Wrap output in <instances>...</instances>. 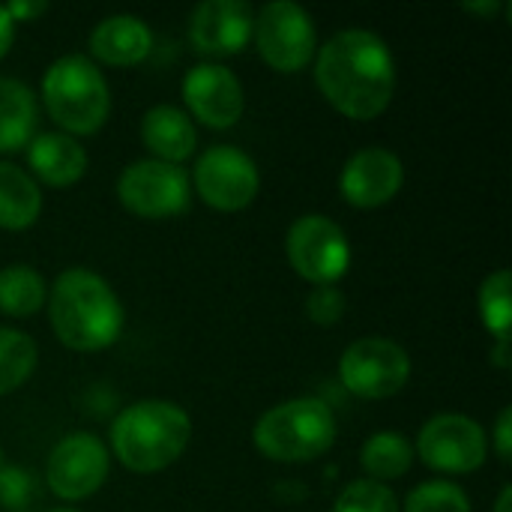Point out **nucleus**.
I'll return each mask as SVG.
<instances>
[{"instance_id": "20", "label": "nucleus", "mask_w": 512, "mask_h": 512, "mask_svg": "<svg viewBox=\"0 0 512 512\" xmlns=\"http://www.w3.org/2000/svg\"><path fill=\"white\" fill-rule=\"evenodd\" d=\"M42 192L39 183L18 165L0 162V228L24 231L39 219Z\"/></svg>"}, {"instance_id": "12", "label": "nucleus", "mask_w": 512, "mask_h": 512, "mask_svg": "<svg viewBox=\"0 0 512 512\" xmlns=\"http://www.w3.org/2000/svg\"><path fill=\"white\" fill-rule=\"evenodd\" d=\"M108 450L90 432L66 435L48 456L45 480L60 501H84L108 480Z\"/></svg>"}, {"instance_id": "14", "label": "nucleus", "mask_w": 512, "mask_h": 512, "mask_svg": "<svg viewBox=\"0 0 512 512\" xmlns=\"http://www.w3.org/2000/svg\"><path fill=\"white\" fill-rule=\"evenodd\" d=\"M402 183V159L387 147H366L345 162L339 174V195L360 210H375L393 201L402 192Z\"/></svg>"}, {"instance_id": "1", "label": "nucleus", "mask_w": 512, "mask_h": 512, "mask_svg": "<svg viewBox=\"0 0 512 512\" xmlns=\"http://www.w3.org/2000/svg\"><path fill=\"white\" fill-rule=\"evenodd\" d=\"M315 81L324 99L351 120L381 117L396 93V60L372 30H339L315 60Z\"/></svg>"}, {"instance_id": "3", "label": "nucleus", "mask_w": 512, "mask_h": 512, "mask_svg": "<svg viewBox=\"0 0 512 512\" xmlns=\"http://www.w3.org/2000/svg\"><path fill=\"white\" fill-rule=\"evenodd\" d=\"M189 414L165 399H141L111 423V450L132 474H156L171 468L189 447Z\"/></svg>"}, {"instance_id": "7", "label": "nucleus", "mask_w": 512, "mask_h": 512, "mask_svg": "<svg viewBox=\"0 0 512 512\" xmlns=\"http://www.w3.org/2000/svg\"><path fill=\"white\" fill-rule=\"evenodd\" d=\"M252 36L264 63L282 75L306 69L318 51V30L312 15L291 0H273L261 6Z\"/></svg>"}, {"instance_id": "25", "label": "nucleus", "mask_w": 512, "mask_h": 512, "mask_svg": "<svg viewBox=\"0 0 512 512\" xmlns=\"http://www.w3.org/2000/svg\"><path fill=\"white\" fill-rule=\"evenodd\" d=\"M405 512H471V498L450 480H429L408 492Z\"/></svg>"}, {"instance_id": "24", "label": "nucleus", "mask_w": 512, "mask_h": 512, "mask_svg": "<svg viewBox=\"0 0 512 512\" xmlns=\"http://www.w3.org/2000/svg\"><path fill=\"white\" fill-rule=\"evenodd\" d=\"M512 276L510 270H498L492 276L483 279L480 285V297H477V306H480V321L483 327L498 339V342H510V318H512Z\"/></svg>"}, {"instance_id": "6", "label": "nucleus", "mask_w": 512, "mask_h": 512, "mask_svg": "<svg viewBox=\"0 0 512 512\" xmlns=\"http://www.w3.org/2000/svg\"><path fill=\"white\" fill-rule=\"evenodd\" d=\"M411 378L408 351L384 336H366L348 345L339 357V381L357 399H390Z\"/></svg>"}, {"instance_id": "23", "label": "nucleus", "mask_w": 512, "mask_h": 512, "mask_svg": "<svg viewBox=\"0 0 512 512\" xmlns=\"http://www.w3.org/2000/svg\"><path fill=\"white\" fill-rule=\"evenodd\" d=\"M39 360L36 342L12 327H0V396L27 384Z\"/></svg>"}, {"instance_id": "15", "label": "nucleus", "mask_w": 512, "mask_h": 512, "mask_svg": "<svg viewBox=\"0 0 512 512\" xmlns=\"http://www.w3.org/2000/svg\"><path fill=\"white\" fill-rule=\"evenodd\" d=\"M255 12L243 0H204L189 15V42L198 54H240L252 39Z\"/></svg>"}, {"instance_id": "2", "label": "nucleus", "mask_w": 512, "mask_h": 512, "mask_svg": "<svg viewBox=\"0 0 512 512\" xmlns=\"http://www.w3.org/2000/svg\"><path fill=\"white\" fill-rule=\"evenodd\" d=\"M48 321L54 336L81 354L111 348L126 324V312L114 288L93 270H63L48 291Z\"/></svg>"}, {"instance_id": "19", "label": "nucleus", "mask_w": 512, "mask_h": 512, "mask_svg": "<svg viewBox=\"0 0 512 512\" xmlns=\"http://www.w3.org/2000/svg\"><path fill=\"white\" fill-rule=\"evenodd\" d=\"M39 105L18 78H0V153H18L33 141Z\"/></svg>"}, {"instance_id": "31", "label": "nucleus", "mask_w": 512, "mask_h": 512, "mask_svg": "<svg viewBox=\"0 0 512 512\" xmlns=\"http://www.w3.org/2000/svg\"><path fill=\"white\" fill-rule=\"evenodd\" d=\"M12 42H15V21L9 18L6 6H0V60L9 54Z\"/></svg>"}, {"instance_id": "9", "label": "nucleus", "mask_w": 512, "mask_h": 512, "mask_svg": "<svg viewBox=\"0 0 512 512\" xmlns=\"http://www.w3.org/2000/svg\"><path fill=\"white\" fill-rule=\"evenodd\" d=\"M117 198L129 213L141 219H171L189 210L192 183L180 165L138 159L120 174Z\"/></svg>"}, {"instance_id": "8", "label": "nucleus", "mask_w": 512, "mask_h": 512, "mask_svg": "<svg viewBox=\"0 0 512 512\" xmlns=\"http://www.w3.org/2000/svg\"><path fill=\"white\" fill-rule=\"evenodd\" d=\"M285 252L294 273L312 282L315 288L336 285L351 267L348 234L321 213H306L288 228Z\"/></svg>"}, {"instance_id": "33", "label": "nucleus", "mask_w": 512, "mask_h": 512, "mask_svg": "<svg viewBox=\"0 0 512 512\" xmlns=\"http://www.w3.org/2000/svg\"><path fill=\"white\" fill-rule=\"evenodd\" d=\"M501 0H489V3H465L468 12H480V15H498L501 12Z\"/></svg>"}, {"instance_id": "13", "label": "nucleus", "mask_w": 512, "mask_h": 512, "mask_svg": "<svg viewBox=\"0 0 512 512\" xmlns=\"http://www.w3.org/2000/svg\"><path fill=\"white\" fill-rule=\"evenodd\" d=\"M183 99L195 120L210 129H231L246 108L240 78L219 63H198L183 78Z\"/></svg>"}, {"instance_id": "32", "label": "nucleus", "mask_w": 512, "mask_h": 512, "mask_svg": "<svg viewBox=\"0 0 512 512\" xmlns=\"http://www.w3.org/2000/svg\"><path fill=\"white\" fill-rule=\"evenodd\" d=\"M492 363H495L498 369H510V342H498V345H495Z\"/></svg>"}, {"instance_id": "4", "label": "nucleus", "mask_w": 512, "mask_h": 512, "mask_svg": "<svg viewBox=\"0 0 512 512\" xmlns=\"http://www.w3.org/2000/svg\"><path fill=\"white\" fill-rule=\"evenodd\" d=\"M42 99L63 135H93L111 114L108 81L99 66L81 54H66L45 69Z\"/></svg>"}, {"instance_id": "29", "label": "nucleus", "mask_w": 512, "mask_h": 512, "mask_svg": "<svg viewBox=\"0 0 512 512\" xmlns=\"http://www.w3.org/2000/svg\"><path fill=\"white\" fill-rule=\"evenodd\" d=\"M495 453L504 465L512 459V408H504L495 423Z\"/></svg>"}, {"instance_id": "36", "label": "nucleus", "mask_w": 512, "mask_h": 512, "mask_svg": "<svg viewBox=\"0 0 512 512\" xmlns=\"http://www.w3.org/2000/svg\"><path fill=\"white\" fill-rule=\"evenodd\" d=\"M0 468H3V450H0Z\"/></svg>"}, {"instance_id": "17", "label": "nucleus", "mask_w": 512, "mask_h": 512, "mask_svg": "<svg viewBox=\"0 0 512 512\" xmlns=\"http://www.w3.org/2000/svg\"><path fill=\"white\" fill-rule=\"evenodd\" d=\"M27 165L33 168L30 177L42 180L45 186L66 189L87 174V153L72 135L42 132L27 144Z\"/></svg>"}, {"instance_id": "10", "label": "nucleus", "mask_w": 512, "mask_h": 512, "mask_svg": "<svg viewBox=\"0 0 512 512\" xmlns=\"http://www.w3.org/2000/svg\"><path fill=\"white\" fill-rule=\"evenodd\" d=\"M192 183L207 207L222 213H240L255 201L261 189V174L249 153L231 144H213L198 156Z\"/></svg>"}, {"instance_id": "5", "label": "nucleus", "mask_w": 512, "mask_h": 512, "mask_svg": "<svg viewBox=\"0 0 512 512\" xmlns=\"http://www.w3.org/2000/svg\"><path fill=\"white\" fill-rule=\"evenodd\" d=\"M261 456L285 465H306L324 456L336 441V417L315 396L288 399L270 408L252 432Z\"/></svg>"}, {"instance_id": "21", "label": "nucleus", "mask_w": 512, "mask_h": 512, "mask_svg": "<svg viewBox=\"0 0 512 512\" xmlns=\"http://www.w3.org/2000/svg\"><path fill=\"white\" fill-rule=\"evenodd\" d=\"M360 465L369 480L387 486V480H399L411 471L414 444L399 432H375L360 450Z\"/></svg>"}, {"instance_id": "18", "label": "nucleus", "mask_w": 512, "mask_h": 512, "mask_svg": "<svg viewBox=\"0 0 512 512\" xmlns=\"http://www.w3.org/2000/svg\"><path fill=\"white\" fill-rule=\"evenodd\" d=\"M141 141L150 150V159L180 165L198 147L195 123L177 105H156L141 120Z\"/></svg>"}, {"instance_id": "34", "label": "nucleus", "mask_w": 512, "mask_h": 512, "mask_svg": "<svg viewBox=\"0 0 512 512\" xmlns=\"http://www.w3.org/2000/svg\"><path fill=\"white\" fill-rule=\"evenodd\" d=\"M495 512H512V489L504 486L501 495H498V504H495Z\"/></svg>"}, {"instance_id": "28", "label": "nucleus", "mask_w": 512, "mask_h": 512, "mask_svg": "<svg viewBox=\"0 0 512 512\" xmlns=\"http://www.w3.org/2000/svg\"><path fill=\"white\" fill-rule=\"evenodd\" d=\"M345 294L336 285H321L309 294L306 300V315L309 321L321 324V327H333L342 315H345Z\"/></svg>"}, {"instance_id": "11", "label": "nucleus", "mask_w": 512, "mask_h": 512, "mask_svg": "<svg viewBox=\"0 0 512 512\" xmlns=\"http://www.w3.org/2000/svg\"><path fill=\"white\" fill-rule=\"evenodd\" d=\"M414 456L438 474H474L486 465L489 438L465 414H438L420 429Z\"/></svg>"}, {"instance_id": "16", "label": "nucleus", "mask_w": 512, "mask_h": 512, "mask_svg": "<svg viewBox=\"0 0 512 512\" xmlns=\"http://www.w3.org/2000/svg\"><path fill=\"white\" fill-rule=\"evenodd\" d=\"M153 51V33L138 15L102 18L90 33V54L105 66H138Z\"/></svg>"}, {"instance_id": "22", "label": "nucleus", "mask_w": 512, "mask_h": 512, "mask_svg": "<svg viewBox=\"0 0 512 512\" xmlns=\"http://www.w3.org/2000/svg\"><path fill=\"white\" fill-rule=\"evenodd\" d=\"M48 300L45 279L27 264H9L0 270V312L9 318H30Z\"/></svg>"}, {"instance_id": "27", "label": "nucleus", "mask_w": 512, "mask_h": 512, "mask_svg": "<svg viewBox=\"0 0 512 512\" xmlns=\"http://www.w3.org/2000/svg\"><path fill=\"white\" fill-rule=\"evenodd\" d=\"M36 501V480L21 465L0 468V507L6 512H24Z\"/></svg>"}, {"instance_id": "35", "label": "nucleus", "mask_w": 512, "mask_h": 512, "mask_svg": "<svg viewBox=\"0 0 512 512\" xmlns=\"http://www.w3.org/2000/svg\"><path fill=\"white\" fill-rule=\"evenodd\" d=\"M48 512H78V510H69V507H57V510H48Z\"/></svg>"}, {"instance_id": "26", "label": "nucleus", "mask_w": 512, "mask_h": 512, "mask_svg": "<svg viewBox=\"0 0 512 512\" xmlns=\"http://www.w3.org/2000/svg\"><path fill=\"white\" fill-rule=\"evenodd\" d=\"M333 512H399V498L384 483L354 480L339 492Z\"/></svg>"}, {"instance_id": "30", "label": "nucleus", "mask_w": 512, "mask_h": 512, "mask_svg": "<svg viewBox=\"0 0 512 512\" xmlns=\"http://www.w3.org/2000/svg\"><path fill=\"white\" fill-rule=\"evenodd\" d=\"M6 12H9V18L18 24V21H33V18H39V15H45L48 12V3L45 0H12L9 6H6Z\"/></svg>"}]
</instances>
